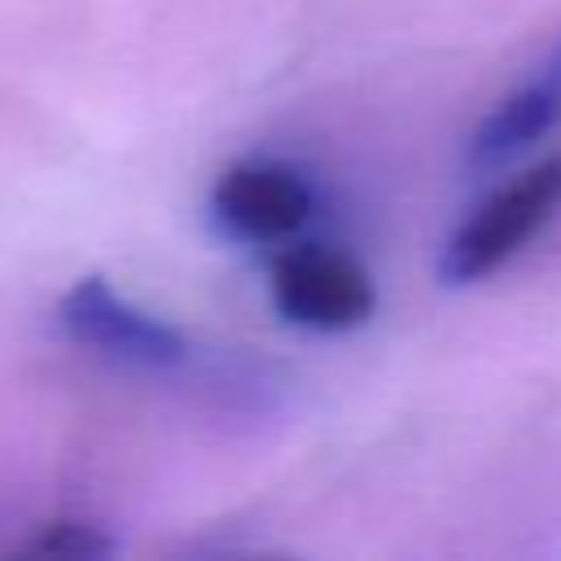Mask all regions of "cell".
Segmentation results:
<instances>
[{
	"label": "cell",
	"mask_w": 561,
	"mask_h": 561,
	"mask_svg": "<svg viewBox=\"0 0 561 561\" xmlns=\"http://www.w3.org/2000/svg\"><path fill=\"white\" fill-rule=\"evenodd\" d=\"M66 324L83 342H92L110 355L136 359V364H175L184 355V342H180L175 329H167L153 316L127 307L105 280H83L66 298Z\"/></svg>",
	"instance_id": "4"
},
{
	"label": "cell",
	"mask_w": 561,
	"mask_h": 561,
	"mask_svg": "<svg viewBox=\"0 0 561 561\" xmlns=\"http://www.w3.org/2000/svg\"><path fill=\"white\" fill-rule=\"evenodd\" d=\"M548 79L561 88V53H557V61H552V70H548Z\"/></svg>",
	"instance_id": "6"
},
{
	"label": "cell",
	"mask_w": 561,
	"mask_h": 561,
	"mask_svg": "<svg viewBox=\"0 0 561 561\" xmlns=\"http://www.w3.org/2000/svg\"><path fill=\"white\" fill-rule=\"evenodd\" d=\"M215 215L232 237L285 241L311 215V188L276 162H241L215 184Z\"/></svg>",
	"instance_id": "3"
},
{
	"label": "cell",
	"mask_w": 561,
	"mask_h": 561,
	"mask_svg": "<svg viewBox=\"0 0 561 561\" xmlns=\"http://www.w3.org/2000/svg\"><path fill=\"white\" fill-rule=\"evenodd\" d=\"M272 298L294 324L324 329V333H342V329L364 324L373 316V302H377L368 272L355 259L333 254V250H316V245L289 250L276 263Z\"/></svg>",
	"instance_id": "2"
},
{
	"label": "cell",
	"mask_w": 561,
	"mask_h": 561,
	"mask_svg": "<svg viewBox=\"0 0 561 561\" xmlns=\"http://www.w3.org/2000/svg\"><path fill=\"white\" fill-rule=\"evenodd\" d=\"M561 210V153L543 158L526 175L508 180L491 202H482L447 241L438 276L447 285H469L500 263H508L552 215Z\"/></svg>",
	"instance_id": "1"
},
{
	"label": "cell",
	"mask_w": 561,
	"mask_h": 561,
	"mask_svg": "<svg viewBox=\"0 0 561 561\" xmlns=\"http://www.w3.org/2000/svg\"><path fill=\"white\" fill-rule=\"evenodd\" d=\"M557 114H561V88L543 75L539 83L517 88L513 96H504V101L486 114V123L478 127V136H473V145H469V158H473L478 167L504 162V158H513L517 149H526L530 140H539V136L552 127Z\"/></svg>",
	"instance_id": "5"
}]
</instances>
